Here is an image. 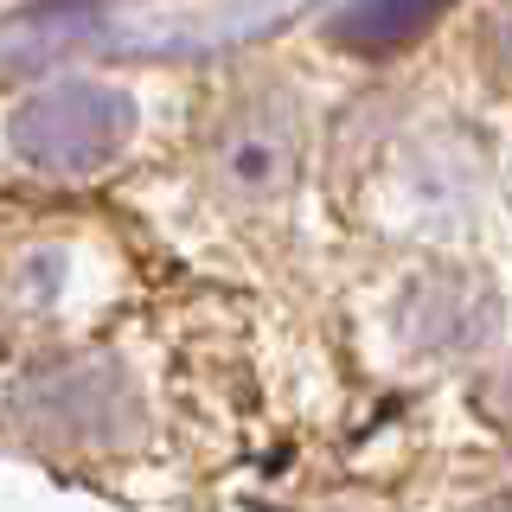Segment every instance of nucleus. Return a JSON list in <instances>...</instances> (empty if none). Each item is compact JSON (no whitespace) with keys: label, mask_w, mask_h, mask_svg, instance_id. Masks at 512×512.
<instances>
[{"label":"nucleus","mask_w":512,"mask_h":512,"mask_svg":"<svg viewBox=\"0 0 512 512\" xmlns=\"http://www.w3.org/2000/svg\"><path fill=\"white\" fill-rule=\"evenodd\" d=\"M448 0H365L352 20H340V32L352 45H404L410 32H423Z\"/></svg>","instance_id":"f257e3e1"}]
</instances>
